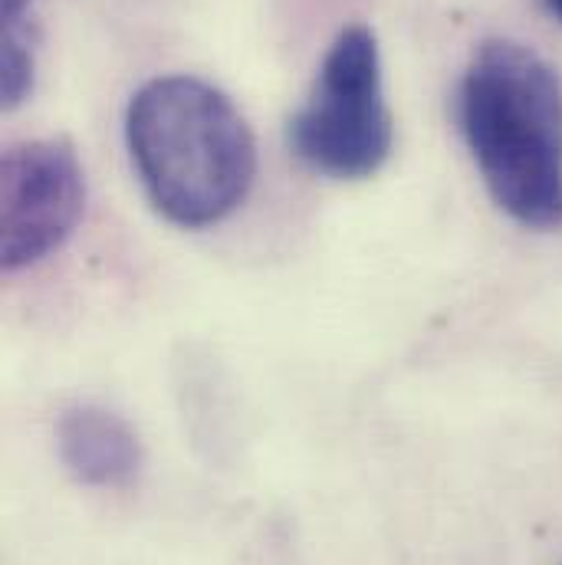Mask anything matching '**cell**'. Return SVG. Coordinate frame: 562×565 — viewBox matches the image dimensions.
Listing matches in <instances>:
<instances>
[{
    "mask_svg": "<svg viewBox=\"0 0 562 565\" xmlns=\"http://www.w3.org/2000/svg\"><path fill=\"white\" fill-rule=\"evenodd\" d=\"M464 145L497 207L530 231H562V79L517 40L474 50L454 96Z\"/></svg>",
    "mask_w": 562,
    "mask_h": 565,
    "instance_id": "6da1fadb",
    "label": "cell"
},
{
    "mask_svg": "<svg viewBox=\"0 0 562 565\" xmlns=\"http://www.w3.org/2000/svg\"><path fill=\"white\" fill-rule=\"evenodd\" d=\"M126 145L151 207L188 231L234 214L257 174L247 119L198 76L148 79L129 103Z\"/></svg>",
    "mask_w": 562,
    "mask_h": 565,
    "instance_id": "7a4b0ae2",
    "label": "cell"
},
{
    "mask_svg": "<svg viewBox=\"0 0 562 565\" xmlns=\"http://www.w3.org/2000/svg\"><path fill=\"white\" fill-rule=\"evenodd\" d=\"M289 151L316 174L362 181L392 154L395 126L385 99L375 30L349 23L329 43L306 103L289 116Z\"/></svg>",
    "mask_w": 562,
    "mask_h": 565,
    "instance_id": "3957f363",
    "label": "cell"
},
{
    "mask_svg": "<svg viewBox=\"0 0 562 565\" xmlns=\"http://www.w3.org/2000/svg\"><path fill=\"white\" fill-rule=\"evenodd\" d=\"M86 181L66 139L10 145L0 161V264L7 274L46 260L76 231Z\"/></svg>",
    "mask_w": 562,
    "mask_h": 565,
    "instance_id": "277c9868",
    "label": "cell"
},
{
    "mask_svg": "<svg viewBox=\"0 0 562 565\" xmlns=\"http://www.w3.org/2000/svg\"><path fill=\"white\" fill-rule=\"evenodd\" d=\"M56 450L83 487L123 490L141 470V440L123 415L103 405H73L56 422Z\"/></svg>",
    "mask_w": 562,
    "mask_h": 565,
    "instance_id": "5b68a950",
    "label": "cell"
},
{
    "mask_svg": "<svg viewBox=\"0 0 562 565\" xmlns=\"http://www.w3.org/2000/svg\"><path fill=\"white\" fill-rule=\"evenodd\" d=\"M33 0H0L3 43H0V99L17 109L30 99L36 79V30L30 17Z\"/></svg>",
    "mask_w": 562,
    "mask_h": 565,
    "instance_id": "8992f818",
    "label": "cell"
},
{
    "mask_svg": "<svg viewBox=\"0 0 562 565\" xmlns=\"http://www.w3.org/2000/svg\"><path fill=\"white\" fill-rule=\"evenodd\" d=\"M540 3H543V7H547V10H550V13H553V17L562 23V0H540Z\"/></svg>",
    "mask_w": 562,
    "mask_h": 565,
    "instance_id": "52a82bcc",
    "label": "cell"
}]
</instances>
